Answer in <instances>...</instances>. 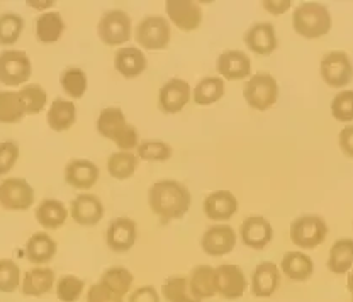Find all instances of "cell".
<instances>
[{
  "label": "cell",
  "instance_id": "obj_1",
  "mask_svg": "<svg viewBox=\"0 0 353 302\" xmlns=\"http://www.w3.org/2000/svg\"><path fill=\"white\" fill-rule=\"evenodd\" d=\"M192 204L190 190L179 180L165 179L154 182L148 190V205L161 223L182 219Z\"/></svg>",
  "mask_w": 353,
  "mask_h": 302
},
{
  "label": "cell",
  "instance_id": "obj_2",
  "mask_svg": "<svg viewBox=\"0 0 353 302\" xmlns=\"http://www.w3.org/2000/svg\"><path fill=\"white\" fill-rule=\"evenodd\" d=\"M97 131L102 138L110 139L119 151L138 148L139 136L136 128L128 123L126 114L121 108H105L97 117Z\"/></svg>",
  "mask_w": 353,
  "mask_h": 302
},
{
  "label": "cell",
  "instance_id": "obj_3",
  "mask_svg": "<svg viewBox=\"0 0 353 302\" xmlns=\"http://www.w3.org/2000/svg\"><path fill=\"white\" fill-rule=\"evenodd\" d=\"M333 19L328 7L321 2H303L294 9L292 28L306 39H319L331 31Z\"/></svg>",
  "mask_w": 353,
  "mask_h": 302
},
{
  "label": "cell",
  "instance_id": "obj_4",
  "mask_svg": "<svg viewBox=\"0 0 353 302\" xmlns=\"http://www.w3.org/2000/svg\"><path fill=\"white\" fill-rule=\"evenodd\" d=\"M243 97L253 110L265 112L277 104L279 82L274 75L267 72L253 73L243 87Z\"/></svg>",
  "mask_w": 353,
  "mask_h": 302
},
{
  "label": "cell",
  "instance_id": "obj_5",
  "mask_svg": "<svg viewBox=\"0 0 353 302\" xmlns=\"http://www.w3.org/2000/svg\"><path fill=\"white\" fill-rule=\"evenodd\" d=\"M290 241L301 250L318 248L328 236V224L321 216L304 214L296 217L289 228Z\"/></svg>",
  "mask_w": 353,
  "mask_h": 302
},
{
  "label": "cell",
  "instance_id": "obj_6",
  "mask_svg": "<svg viewBox=\"0 0 353 302\" xmlns=\"http://www.w3.org/2000/svg\"><path fill=\"white\" fill-rule=\"evenodd\" d=\"M134 39L139 48L148 51L167 50L172 41V28L163 16H146L134 29Z\"/></svg>",
  "mask_w": 353,
  "mask_h": 302
},
{
  "label": "cell",
  "instance_id": "obj_7",
  "mask_svg": "<svg viewBox=\"0 0 353 302\" xmlns=\"http://www.w3.org/2000/svg\"><path fill=\"white\" fill-rule=\"evenodd\" d=\"M99 39L105 46H121L131 39L132 22L130 14L121 9L108 10L97 24Z\"/></svg>",
  "mask_w": 353,
  "mask_h": 302
},
{
  "label": "cell",
  "instance_id": "obj_8",
  "mask_svg": "<svg viewBox=\"0 0 353 302\" xmlns=\"http://www.w3.org/2000/svg\"><path fill=\"white\" fill-rule=\"evenodd\" d=\"M319 73L326 85L331 88H343L353 80V63L348 53L334 50L326 53L319 63Z\"/></svg>",
  "mask_w": 353,
  "mask_h": 302
},
{
  "label": "cell",
  "instance_id": "obj_9",
  "mask_svg": "<svg viewBox=\"0 0 353 302\" xmlns=\"http://www.w3.org/2000/svg\"><path fill=\"white\" fill-rule=\"evenodd\" d=\"M32 73L31 58L26 51L6 50L0 53V83L7 87L24 85Z\"/></svg>",
  "mask_w": 353,
  "mask_h": 302
},
{
  "label": "cell",
  "instance_id": "obj_10",
  "mask_svg": "<svg viewBox=\"0 0 353 302\" xmlns=\"http://www.w3.org/2000/svg\"><path fill=\"white\" fill-rule=\"evenodd\" d=\"M34 199V189L26 179L9 177L0 182V205L7 211H28Z\"/></svg>",
  "mask_w": 353,
  "mask_h": 302
},
{
  "label": "cell",
  "instance_id": "obj_11",
  "mask_svg": "<svg viewBox=\"0 0 353 302\" xmlns=\"http://www.w3.org/2000/svg\"><path fill=\"white\" fill-rule=\"evenodd\" d=\"M236 231L230 224L219 223L212 224L211 228L204 231L201 238V248L205 255L219 259V256L230 255L236 246Z\"/></svg>",
  "mask_w": 353,
  "mask_h": 302
},
{
  "label": "cell",
  "instance_id": "obj_12",
  "mask_svg": "<svg viewBox=\"0 0 353 302\" xmlns=\"http://www.w3.org/2000/svg\"><path fill=\"white\" fill-rule=\"evenodd\" d=\"M168 22L183 32H192L202 24V7L194 0H167L165 2Z\"/></svg>",
  "mask_w": 353,
  "mask_h": 302
},
{
  "label": "cell",
  "instance_id": "obj_13",
  "mask_svg": "<svg viewBox=\"0 0 353 302\" xmlns=\"http://www.w3.org/2000/svg\"><path fill=\"white\" fill-rule=\"evenodd\" d=\"M192 99V88L182 79H170L158 92V108L163 114L180 112Z\"/></svg>",
  "mask_w": 353,
  "mask_h": 302
},
{
  "label": "cell",
  "instance_id": "obj_14",
  "mask_svg": "<svg viewBox=\"0 0 353 302\" xmlns=\"http://www.w3.org/2000/svg\"><path fill=\"white\" fill-rule=\"evenodd\" d=\"M216 70L223 80L238 82L252 77V60L241 50H226L218 57Z\"/></svg>",
  "mask_w": 353,
  "mask_h": 302
},
{
  "label": "cell",
  "instance_id": "obj_15",
  "mask_svg": "<svg viewBox=\"0 0 353 302\" xmlns=\"http://www.w3.org/2000/svg\"><path fill=\"white\" fill-rule=\"evenodd\" d=\"M216 275H218V296L223 299H240L246 292L248 282L245 272L238 265L221 263L219 267H216Z\"/></svg>",
  "mask_w": 353,
  "mask_h": 302
},
{
  "label": "cell",
  "instance_id": "obj_16",
  "mask_svg": "<svg viewBox=\"0 0 353 302\" xmlns=\"http://www.w3.org/2000/svg\"><path fill=\"white\" fill-rule=\"evenodd\" d=\"M240 238L243 245L252 250H263L274 239V228L263 216H250L241 223Z\"/></svg>",
  "mask_w": 353,
  "mask_h": 302
},
{
  "label": "cell",
  "instance_id": "obj_17",
  "mask_svg": "<svg viewBox=\"0 0 353 302\" xmlns=\"http://www.w3.org/2000/svg\"><path fill=\"white\" fill-rule=\"evenodd\" d=\"M138 238V228L131 217H116L110 221L105 231V243L112 252L126 253L134 246Z\"/></svg>",
  "mask_w": 353,
  "mask_h": 302
},
{
  "label": "cell",
  "instance_id": "obj_18",
  "mask_svg": "<svg viewBox=\"0 0 353 302\" xmlns=\"http://www.w3.org/2000/svg\"><path fill=\"white\" fill-rule=\"evenodd\" d=\"M248 50L259 57H268L274 53L279 46L277 31H275L272 22H255L248 31L245 32L243 38Z\"/></svg>",
  "mask_w": 353,
  "mask_h": 302
},
{
  "label": "cell",
  "instance_id": "obj_19",
  "mask_svg": "<svg viewBox=\"0 0 353 302\" xmlns=\"http://www.w3.org/2000/svg\"><path fill=\"white\" fill-rule=\"evenodd\" d=\"M70 216L80 226H95L104 217V204L94 194H80L72 201Z\"/></svg>",
  "mask_w": 353,
  "mask_h": 302
},
{
  "label": "cell",
  "instance_id": "obj_20",
  "mask_svg": "<svg viewBox=\"0 0 353 302\" xmlns=\"http://www.w3.org/2000/svg\"><path fill=\"white\" fill-rule=\"evenodd\" d=\"M202 209L208 219L224 223L238 212V199L231 190H214L205 195Z\"/></svg>",
  "mask_w": 353,
  "mask_h": 302
},
{
  "label": "cell",
  "instance_id": "obj_21",
  "mask_svg": "<svg viewBox=\"0 0 353 302\" xmlns=\"http://www.w3.org/2000/svg\"><path fill=\"white\" fill-rule=\"evenodd\" d=\"M99 167L87 158H73L65 167V182L79 190H88L97 183Z\"/></svg>",
  "mask_w": 353,
  "mask_h": 302
},
{
  "label": "cell",
  "instance_id": "obj_22",
  "mask_svg": "<svg viewBox=\"0 0 353 302\" xmlns=\"http://www.w3.org/2000/svg\"><path fill=\"white\" fill-rule=\"evenodd\" d=\"M281 268L274 261H262L255 267L252 274V294L260 299H267L277 292L281 285Z\"/></svg>",
  "mask_w": 353,
  "mask_h": 302
},
{
  "label": "cell",
  "instance_id": "obj_23",
  "mask_svg": "<svg viewBox=\"0 0 353 302\" xmlns=\"http://www.w3.org/2000/svg\"><path fill=\"white\" fill-rule=\"evenodd\" d=\"M114 68L124 79H136L148 68V58L138 46H123L114 53Z\"/></svg>",
  "mask_w": 353,
  "mask_h": 302
},
{
  "label": "cell",
  "instance_id": "obj_24",
  "mask_svg": "<svg viewBox=\"0 0 353 302\" xmlns=\"http://www.w3.org/2000/svg\"><path fill=\"white\" fill-rule=\"evenodd\" d=\"M54 283H57V275L53 268L39 265L26 272L21 282V292L28 297H41L53 290Z\"/></svg>",
  "mask_w": 353,
  "mask_h": 302
},
{
  "label": "cell",
  "instance_id": "obj_25",
  "mask_svg": "<svg viewBox=\"0 0 353 302\" xmlns=\"http://www.w3.org/2000/svg\"><path fill=\"white\" fill-rule=\"evenodd\" d=\"M187 279H189L190 292L201 302L218 296V275L216 268L211 265H197L190 270Z\"/></svg>",
  "mask_w": 353,
  "mask_h": 302
},
{
  "label": "cell",
  "instance_id": "obj_26",
  "mask_svg": "<svg viewBox=\"0 0 353 302\" xmlns=\"http://www.w3.org/2000/svg\"><path fill=\"white\" fill-rule=\"evenodd\" d=\"M281 274H284L289 281L306 282L314 274V261L307 253L301 250H292L282 256Z\"/></svg>",
  "mask_w": 353,
  "mask_h": 302
},
{
  "label": "cell",
  "instance_id": "obj_27",
  "mask_svg": "<svg viewBox=\"0 0 353 302\" xmlns=\"http://www.w3.org/2000/svg\"><path fill=\"white\" fill-rule=\"evenodd\" d=\"M46 123L54 132H65L77 123V105L73 101L57 97L51 102L46 114Z\"/></svg>",
  "mask_w": 353,
  "mask_h": 302
},
{
  "label": "cell",
  "instance_id": "obj_28",
  "mask_svg": "<svg viewBox=\"0 0 353 302\" xmlns=\"http://www.w3.org/2000/svg\"><path fill=\"white\" fill-rule=\"evenodd\" d=\"M57 241L44 231H38L26 243V259L34 263L36 267H39V265L53 260L54 255H57Z\"/></svg>",
  "mask_w": 353,
  "mask_h": 302
},
{
  "label": "cell",
  "instance_id": "obj_29",
  "mask_svg": "<svg viewBox=\"0 0 353 302\" xmlns=\"http://www.w3.org/2000/svg\"><path fill=\"white\" fill-rule=\"evenodd\" d=\"M68 209L58 199H44L36 208V221L44 228V230H58L66 223L68 217Z\"/></svg>",
  "mask_w": 353,
  "mask_h": 302
},
{
  "label": "cell",
  "instance_id": "obj_30",
  "mask_svg": "<svg viewBox=\"0 0 353 302\" xmlns=\"http://www.w3.org/2000/svg\"><path fill=\"white\" fill-rule=\"evenodd\" d=\"M224 94H226V83H224V80L219 75H212L199 80L197 85L194 87L192 99L197 105L208 108V105L219 102L224 97Z\"/></svg>",
  "mask_w": 353,
  "mask_h": 302
},
{
  "label": "cell",
  "instance_id": "obj_31",
  "mask_svg": "<svg viewBox=\"0 0 353 302\" xmlns=\"http://www.w3.org/2000/svg\"><path fill=\"white\" fill-rule=\"evenodd\" d=\"M353 267V238H340L333 243L328 255V270L334 275H345Z\"/></svg>",
  "mask_w": 353,
  "mask_h": 302
},
{
  "label": "cell",
  "instance_id": "obj_32",
  "mask_svg": "<svg viewBox=\"0 0 353 302\" xmlns=\"http://www.w3.org/2000/svg\"><path fill=\"white\" fill-rule=\"evenodd\" d=\"M36 38L43 44H53L63 36L65 21L60 12H43L34 24Z\"/></svg>",
  "mask_w": 353,
  "mask_h": 302
},
{
  "label": "cell",
  "instance_id": "obj_33",
  "mask_svg": "<svg viewBox=\"0 0 353 302\" xmlns=\"http://www.w3.org/2000/svg\"><path fill=\"white\" fill-rule=\"evenodd\" d=\"M99 282L117 296L126 297L130 294L132 282H134V275L126 267H110L101 275Z\"/></svg>",
  "mask_w": 353,
  "mask_h": 302
},
{
  "label": "cell",
  "instance_id": "obj_34",
  "mask_svg": "<svg viewBox=\"0 0 353 302\" xmlns=\"http://www.w3.org/2000/svg\"><path fill=\"white\" fill-rule=\"evenodd\" d=\"M139 158L131 151H116L108 158V172L112 179L128 180L131 179L138 168Z\"/></svg>",
  "mask_w": 353,
  "mask_h": 302
},
{
  "label": "cell",
  "instance_id": "obj_35",
  "mask_svg": "<svg viewBox=\"0 0 353 302\" xmlns=\"http://www.w3.org/2000/svg\"><path fill=\"white\" fill-rule=\"evenodd\" d=\"M161 296L167 302H201L190 292L189 279L183 275H172L161 285Z\"/></svg>",
  "mask_w": 353,
  "mask_h": 302
},
{
  "label": "cell",
  "instance_id": "obj_36",
  "mask_svg": "<svg viewBox=\"0 0 353 302\" xmlns=\"http://www.w3.org/2000/svg\"><path fill=\"white\" fill-rule=\"evenodd\" d=\"M60 83L70 99H75V101L77 99H82L88 87L87 73L82 68H79V66H68V68L61 72Z\"/></svg>",
  "mask_w": 353,
  "mask_h": 302
},
{
  "label": "cell",
  "instance_id": "obj_37",
  "mask_svg": "<svg viewBox=\"0 0 353 302\" xmlns=\"http://www.w3.org/2000/svg\"><path fill=\"white\" fill-rule=\"evenodd\" d=\"M17 94H19L26 116H36V114L43 112V109L46 108L48 94L39 83H28L21 90H17Z\"/></svg>",
  "mask_w": 353,
  "mask_h": 302
},
{
  "label": "cell",
  "instance_id": "obj_38",
  "mask_svg": "<svg viewBox=\"0 0 353 302\" xmlns=\"http://www.w3.org/2000/svg\"><path fill=\"white\" fill-rule=\"evenodd\" d=\"M26 116L17 92L0 90V124L21 123Z\"/></svg>",
  "mask_w": 353,
  "mask_h": 302
},
{
  "label": "cell",
  "instance_id": "obj_39",
  "mask_svg": "<svg viewBox=\"0 0 353 302\" xmlns=\"http://www.w3.org/2000/svg\"><path fill=\"white\" fill-rule=\"evenodd\" d=\"M24 31V19L19 14L7 12L0 16V46H12Z\"/></svg>",
  "mask_w": 353,
  "mask_h": 302
},
{
  "label": "cell",
  "instance_id": "obj_40",
  "mask_svg": "<svg viewBox=\"0 0 353 302\" xmlns=\"http://www.w3.org/2000/svg\"><path fill=\"white\" fill-rule=\"evenodd\" d=\"M174 150L161 139H145L136 148V157L145 161H167L170 160Z\"/></svg>",
  "mask_w": 353,
  "mask_h": 302
},
{
  "label": "cell",
  "instance_id": "obj_41",
  "mask_svg": "<svg viewBox=\"0 0 353 302\" xmlns=\"http://www.w3.org/2000/svg\"><path fill=\"white\" fill-rule=\"evenodd\" d=\"M85 290V282L77 275H63L54 283V292L58 301L61 302H77L82 297Z\"/></svg>",
  "mask_w": 353,
  "mask_h": 302
},
{
  "label": "cell",
  "instance_id": "obj_42",
  "mask_svg": "<svg viewBox=\"0 0 353 302\" xmlns=\"http://www.w3.org/2000/svg\"><path fill=\"white\" fill-rule=\"evenodd\" d=\"M19 265L10 259H0V292L10 294L21 287Z\"/></svg>",
  "mask_w": 353,
  "mask_h": 302
},
{
  "label": "cell",
  "instance_id": "obj_43",
  "mask_svg": "<svg viewBox=\"0 0 353 302\" xmlns=\"http://www.w3.org/2000/svg\"><path fill=\"white\" fill-rule=\"evenodd\" d=\"M331 116L340 123L353 121V90L343 88L331 101Z\"/></svg>",
  "mask_w": 353,
  "mask_h": 302
},
{
  "label": "cell",
  "instance_id": "obj_44",
  "mask_svg": "<svg viewBox=\"0 0 353 302\" xmlns=\"http://www.w3.org/2000/svg\"><path fill=\"white\" fill-rule=\"evenodd\" d=\"M19 145L16 141H2L0 143V177L7 175L14 168V165L19 160Z\"/></svg>",
  "mask_w": 353,
  "mask_h": 302
},
{
  "label": "cell",
  "instance_id": "obj_45",
  "mask_svg": "<svg viewBox=\"0 0 353 302\" xmlns=\"http://www.w3.org/2000/svg\"><path fill=\"white\" fill-rule=\"evenodd\" d=\"M87 302H124V297L117 296L101 282H97L87 290Z\"/></svg>",
  "mask_w": 353,
  "mask_h": 302
},
{
  "label": "cell",
  "instance_id": "obj_46",
  "mask_svg": "<svg viewBox=\"0 0 353 302\" xmlns=\"http://www.w3.org/2000/svg\"><path fill=\"white\" fill-rule=\"evenodd\" d=\"M128 302H160V294L153 285H141L132 290Z\"/></svg>",
  "mask_w": 353,
  "mask_h": 302
},
{
  "label": "cell",
  "instance_id": "obj_47",
  "mask_svg": "<svg viewBox=\"0 0 353 302\" xmlns=\"http://www.w3.org/2000/svg\"><path fill=\"white\" fill-rule=\"evenodd\" d=\"M338 146L345 157L353 158V124H348L338 134Z\"/></svg>",
  "mask_w": 353,
  "mask_h": 302
},
{
  "label": "cell",
  "instance_id": "obj_48",
  "mask_svg": "<svg viewBox=\"0 0 353 302\" xmlns=\"http://www.w3.org/2000/svg\"><path fill=\"white\" fill-rule=\"evenodd\" d=\"M292 2L290 0H263L262 7L272 16H282L290 9Z\"/></svg>",
  "mask_w": 353,
  "mask_h": 302
},
{
  "label": "cell",
  "instance_id": "obj_49",
  "mask_svg": "<svg viewBox=\"0 0 353 302\" xmlns=\"http://www.w3.org/2000/svg\"><path fill=\"white\" fill-rule=\"evenodd\" d=\"M28 6H31V7H34V9H38V10H43V9H48V7H51V6H54V0H44V2H36V0H28Z\"/></svg>",
  "mask_w": 353,
  "mask_h": 302
},
{
  "label": "cell",
  "instance_id": "obj_50",
  "mask_svg": "<svg viewBox=\"0 0 353 302\" xmlns=\"http://www.w3.org/2000/svg\"><path fill=\"white\" fill-rule=\"evenodd\" d=\"M347 289H348V292H350V296H352V302H353V272H350V274H348Z\"/></svg>",
  "mask_w": 353,
  "mask_h": 302
}]
</instances>
